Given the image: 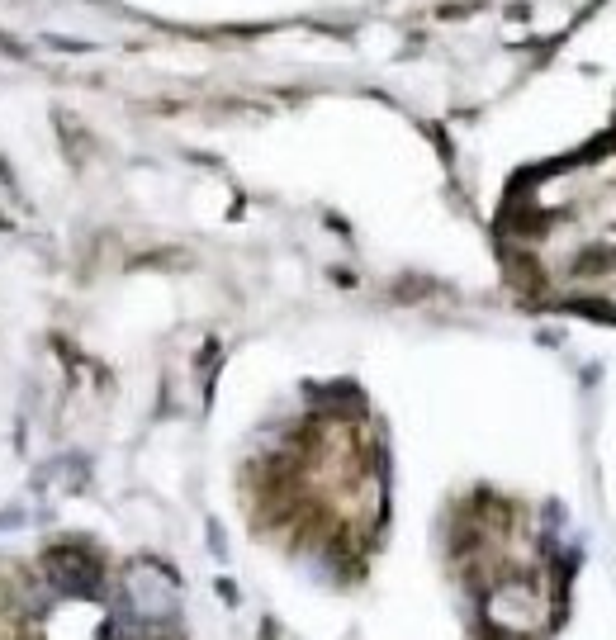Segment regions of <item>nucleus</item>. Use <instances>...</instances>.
<instances>
[{
	"mask_svg": "<svg viewBox=\"0 0 616 640\" xmlns=\"http://www.w3.org/2000/svg\"><path fill=\"white\" fill-rule=\"evenodd\" d=\"M616 266V247H583L574 261V275H602Z\"/></svg>",
	"mask_w": 616,
	"mask_h": 640,
	"instance_id": "f257e3e1",
	"label": "nucleus"
}]
</instances>
